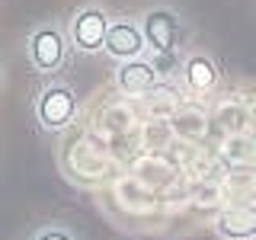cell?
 Instances as JSON below:
<instances>
[{
    "instance_id": "6da1fadb",
    "label": "cell",
    "mask_w": 256,
    "mask_h": 240,
    "mask_svg": "<svg viewBox=\"0 0 256 240\" xmlns=\"http://www.w3.org/2000/svg\"><path fill=\"white\" fill-rule=\"evenodd\" d=\"M74 116H77V96H74L70 86L52 84V86H45V90L38 93L36 118H38L42 128H48V132H61V128H68L70 122H74Z\"/></svg>"
},
{
    "instance_id": "7a4b0ae2",
    "label": "cell",
    "mask_w": 256,
    "mask_h": 240,
    "mask_svg": "<svg viewBox=\"0 0 256 240\" xmlns=\"http://www.w3.org/2000/svg\"><path fill=\"white\" fill-rule=\"evenodd\" d=\"M29 61L36 64L38 70H58L64 64V36L58 26H38L29 36Z\"/></svg>"
},
{
    "instance_id": "3957f363",
    "label": "cell",
    "mask_w": 256,
    "mask_h": 240,
    "mask_svg": "<svg viewBox=\"0 0 256 240\" xmlns=\"http://www.w3.org/2000/svg\"><path fill=\"white\" fill-rule=\"evenodd\" d=\"M106 29H109L106 13L100 6H86L70 22V42L80 52H96V48H102V42H106Z\"/></svg>"
},
{
    "instance_id": "277c9868",
    "label": "cell",
    "mask_w": 256,
    "mask_h": 240,
    "mask_svg": "<svg viewBox=\"0 0 256 240\" xmlns=\"http://www.w3.org/2000/svg\"><path fill=\"white\" fill-rule=\"evenodd\" d=\"M144 42H148L154 52H173L176 38H180V16L173 10H166V6H157V10H150L144 16Z\"/></svg>"
},
{
    "instance_id": "5b68a950",
    "label": "cell",
    "mask_w": 256,
    "mask_h": 240,
    "mask_svg": "<svg viewBox=\"0 0 256 240\" xmlns=\"http://www.w3.org/2000/svg\"><path fill=\"white\" fill-rule=\"evenodd\" d=\"M102 48H106L116 61H132V58H138L141 48H144V32H141L138 22H132V20H116V22H109V29H106Z\"/></svg>"
},
{
    "instance_id": "8992f818",
    "label": "cell",
    "mask_w": 256,
    "mask_h": 240,
    "mask_svg": "<svg viewBox=\"0 0 256 240\" xmlns=\"http://www.w3.org/2000/svg\"><path fill=\"white\" fill-rule=\"evenodd\" d=\"M214 230L224 240H253L256 237V205L240 202V205L224 208L214 218Z\"/></svg>"
},
{
    "instance_id": "52a82bcc",
    "label": "cell",
    "mask_w": 256,
    "mask_h": 240,
    "mask_svg": "<svg viewBox=\"0 0 256 240\" xmlns=\"http://www.w3.org/2000/svg\"><path fill=\"white\" fill-rule=\"evenodd\" d=\"M157 70H154V61H144V58H132V61H125L122 68H118V90L122 93H132V96H138V93H148V90H154L157 86Z\"/></svg>"
},
{
    "instance_id": "ba28073f",
    "label": "cell",
    "mask_w": 256,
    "mask_h": 240,
    "mask_svg": "<svg viewBox=\"0 0 256 240\" xmlns=\"http://www.w3.org/2000/svg\"><path fill=\"white\" fill-rule=\"evenodd\" d=\"M182 74H186L189 90H196V93H208L218 84V68H214V61L208 54H192V58H186Z\"/></svg>"
},
{
    "instance_id": "9c48e42d",
    "label": "cell",
    "mask_w": 256,
    "mask_h": 240,
    "mask_svg": "<svg viewBox=\"0 0 256 240\" xmlns=\"http://www.w3.org/2000/svg\"><path fill=\"white\" fill-rule=\"evenodd\" d=\"M32 240H77L68 228H42Z\"/></svg>"
}]
</instances>
